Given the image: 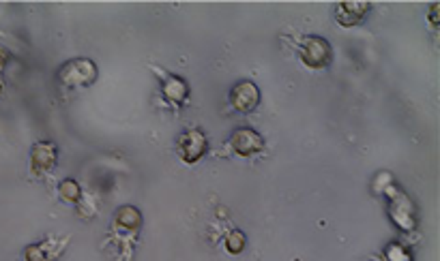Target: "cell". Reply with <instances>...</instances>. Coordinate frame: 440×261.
Returning <instances> with one entry per match:
<instances>
[{"label": "cell", "instance_id": "cell-1", "mask_svg": "<svg viewBox=\"0 0 440 261\" xmlns=\"http://www.w3.org/2000/svg\"><path fill=\"white\" fill-rule=\"evenodd\" d=\"M99 69L90 58H74L60 66L58 82L65 88H88L97 82Z\"/></svg>", "mask_w": 440, "mask_h": 261}, {"label": "cell", "instance_id": "cell-2", "mask_svg": "<svg viewBox=\"0 0 440 261\" xmlns=\"http://www.w3.org/2000/svg\"><path fill=\"white\" fill-rule=\"evenodd\" d=\"M298 58L310 69H324L333 60V50L329 41L318 35H307L298 43Z\"/></svg>", "mask_w": 440, "mask_h": 261}, {"label": "cell", "instance_id": "cell-3", "mask_svg": "<svg viewBox=\"0 0 440 261\" xmlns=\"http://www.w3.org/2000/svg\"><path fill=\"white\" fill-rule=\"evenodd\" d=\"M206 150H208V139H206L204 131H200V129H187L176 139V152H178L180 161L187 165L198 163L206 154Z\"/></svg>", "mask_w": 440, "mask_h": 261}, {"label": "cell", "instance_id": "cell-4", "mask_svg": "<svg viewBox=\"0 0 440 261\" xmlns=\"http://www.w3.org/2000/svg\"><path fill=\"white\" fill-rule=\"evenodd\" d=\"M155 75L159 78L161 82V94H164V99L174 105V107H180L187 103L189 99V86L187 82H185L183 78L174 75V73H168V71H161L159 66H153Z\"/></svg>", "mask_w": 440, "mask_h": 261}, {"label": "cell", "instance_id": "cell-5", "mask_svg": "<svg viewBox=\"0 0 440 261\" xmlns=\"http://www.w3.org/2000/svg\"><path fill=\"white\" fill-rule=\"evenodd\" d=\"M230 148H232L239 156L249 159V156L264 150V137L249 127H241L232 133V137H230Z\"/></svg>", "mask_w": 440, "mask_h": 261}, {"label": "cell", "instance_id": "cell-6", "mask_svg": "<svg viewBox=\"0 0 440 261\" xmlns=\"http://www.w3.org/2000/svg\"><path fill=\"white\" fill-rule=\"evenodd\" d=\"M58 148L54 141H37L31 150V172L35 176L50 174L56 168Z\"/></svg>", "mask_w": 440, "mask_h": 261}, {"label": "cell", "instance_id": "cell-7", "mask_svg": "<svg viewBox=\"0 0 440 261\" xmlns=\"http://www.w3.org/2000/svg\"><path fill=\"white\" fill-rule=\"evenodd\" d=\"M230 105L241 114H251L260 105V88L253 82H239L230 90Z\"/></svg>", "mask_w": 440, "mask_h": 261}, {"label": "cell", "instance_id": "cell-8", "mask_svg": "<svg viewBox=\"0 0 440 261\" xmlns=\"http://www.w3.org/2000/svg\"><path fill=\"white\" fill-rule=\"evenodd\" d=\"M67 244H69V235H65V238H45L41 242L26 246L24 259L26 261H56L67 249Z\"/></svg>", "mask_w": 440, "mask_h": 261}, {"label": "cell", "instance_id": "cell-9", "mask_svg": "<svg viewBox=\"0 0 440 261\" xmlns=\"http://www.w3.org/2000/svg\"><path fill=\"white\" fill-rule=\"evenodd\" d=\"M389 215L400 229L410 231L416 225V217H414V206L408 199V195L396 191L391 197V206H389Z\"/></svg>", "mask_w": 440, "mask_h": 261}, {"label": "cell", "instance_id": "cell-10", "mask_svg": "<svg viewBox=\"0 0 440 261\" xmlns=\"http://www.w3.org/2000/svg\"><path fill=\"white\" fill-rule=\"evenodd\" d=\"M372 11V5L369 3H339L335 7V19L339 26L350 28L357 26L359 21H363V17Z\"/></svg>", "mask_w": 440, "mask_h": 261}, {"label": "cell", "instance_id": "cell-11", "mask_svg": "<svg viewBox=\"0 0 440 261\" xmlns=\"http://www.w3.org/2000/svg\"><path fill=\"white\" fill-rule=\"evenodd\" d=\"M142 225V215L135 206H121L114 215V227L125 231V233H135Z\"/></svg>", "mask_w": 440, "mask_h": 261}, {"label": "cell", "instance_id": "cell-12", "mask_svg": "<svg viewBox=\"0 0 440 261\" xmlns=\"http://www.w3.org/2000/svg\"><path fill=\"white\" fill-rule=\"evenodd\" d=\"M58 197L67 204H80L82 201V186L76 180L67 178L58 184Z\"/></svg>", "mask_w": 440, "mask_h": 261}, {"label": "cell", "instance_id": "cell-13", "mask_svg": "<svg viewBox=\"0 0 440 261\" xmlns=\"http://www.w3.org/2000/svg\"><path fill=\"white\" fill-rule=\"evenodd\" d=\"M223 246L230 255H241L247 246V238H245V233L241 229H232V231H228L226 235V240H223Z\"/></svg>", "mask_w": 440, "mask_h": 261}, {"label": "cell", "instance_id": "cell-14", "mask_svg": "<svg viewBox=\"0 0 440 261\" xmlns=\"http://www.w3.org/2000/svg\"><path fill=\"white\" fill-rule=\"evenodd\" d=\"M387 259L389 261H410V255L402 244H391V246H387Z\"/></svg>", "mask_w": 440, "mask_h": 261}, {"label": "cell", "instance_id": "cell-15", "mask_svg": "<svg viewBox=\"0 0 440 261\" xmlns=\"http://www.w3.org/2000/svg\"><path fill=\"white\" fill-rule=\"evenodd\" d=\"M438 9H440L438 3H434V5L430 7V24H432L434 28H438Z\"/></svg>", "mask_w": 440, "mask_h": 261}, {"label": "cell", "instance_id": "cell-16", "mask_svg": "<svg viewBox=\"0 0 440 261\" xmlns=\"http://www.w3.org/2000/svg\"><path fill=\"white\" fill-rule=\"evenodd\" d=\"M7 58H9V54H7V52L3 50V47H0V69H3V66H5Z\"/></svg>", "mask_w": 440, "mask_h": 261}, {"label": "cell", "instance_id": "cell-17", "mask_svg": "<svg viewBox=\"0 0 440 261\" xmlns=\"http://www.w3.org/2000/svg\"><path fill=\"white\" fill-rule=\"evenodd\" d=\"M0 92H3V80H0Z\"/></svg>", "mask_w": 440, "mask_h": 261}]
</instances>
